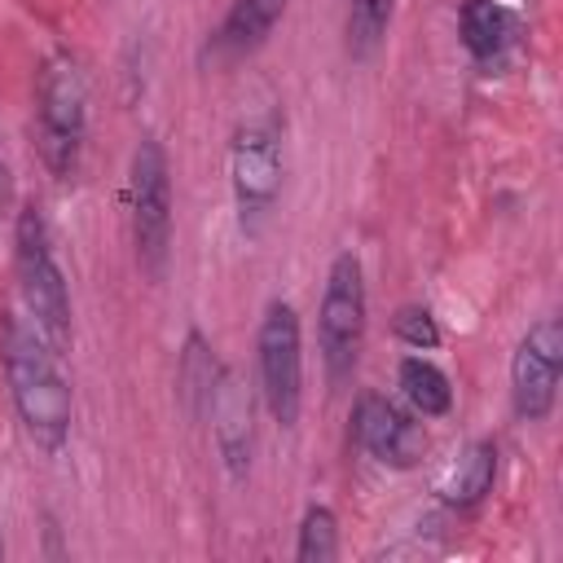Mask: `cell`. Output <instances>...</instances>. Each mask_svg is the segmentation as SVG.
<instances>
[{
    "label": "cell",
    "mask_w": 563,
    "mask_h": 563,
    "mask_svg": "<svg viewBox=\"0 0 563 563\" xmlns=\"http://www.w3.org/2000/svg\"><path fill=\"white\" fill-rule=\"evenodd\" d=\"M286 180V141H282V119L277 114H255L233 128L229 141V189H233V211L238 229L246 242L264 238L277 198Z\"/></svg>",
    "instance_id": "cell-4"
},
{
    "label": "cell",
    "mask_w": 563,
    "mask_h": 563,
    "mask_svg": "<svg viewBox=\"0 0 563 563\" xmlns=\"http://www.w3.org/2000/svg\"><path fill=\"white\" fill-rule=\"evenodd\" d=\"M128 224H132V251L145 277H163L172 255V158L167 145L145 132L132 145L128 163Z\"/></svg>",
    "instance_id": "cell-5"
},
{
    "label": "cell",
    "mask_w": 563,
    "mask_h": 563,
    "mask_svg": "<svg viewBox=\"0 0 563 563\" xmlns=\"http://www.w3.org/2000/svg\"><path fill=\"white\" fill-rule=\"evenodd\" d=\"M0 559H4V532H0Z\"/></svg>",
    "instance_id": "cell-20"
},
{
    "label": "cell",
    "mask_w": 563,
    "mask_h": 563,
    "mask_svg": "<svg viewBox=\"0 0 563 563\" xmlns=\"http://www.w3.org/2000/svg\"><path fill=\"white\" fill-rule=\"evenodd\" d=\"M396 387H400L405 405H409L418 418H444V413L453 409V383H449V374H444L431 356H422V352L400 356V365H396Z\"/></svg>",
    "instance_id": "cell-14"
},
{
    "label": "cell",
    "mask_w": 563,
    "mask_h": 563,
    "mask_svg": "<svg viewBox=\"0 0 563 563\" xmlns=\"http://www.w3.org/2000/svg\"><path fill=\"white\" fill-rule=\"evenodd\" d=\"M88 141V79L75 53L44 57L35 79V145L53 180H75Z\"/></svg>",
    "instance_id": "cell-3"
},
{
    "label": "cell",
    "mask_w": 563,
    "mask_h": 563,
    "mask_svg": "<svg viewBox=\"0 0 563 563\" xmlns=\"http://www.w3.org/2000/svg\"><path fill=\"white\" fill-rule=\"evenodd\" d=\"M13 277L22 295V312L44 330V339L66 352L75 339V312H70V286L53 251V233L40 202H22L13 211Z\"/></svg>",
    "instance_id": "cell-2"
},
{
    "label": "cell",
    "mask_w": 563,
    "mask_h": 563,
    "mask_svg": "<svg viewBox=\"0 0 563 563\" xmlns=\"http://www.w3.org/2000/svg\"><path fill=\"white\" fill-rule=\"evenodd\" d=\"M207 413H211V440H216V453H220L229 479H246L251 457H255V405H251L246 383L229 365L220 369V378L211 387Z\"/></svg>",
    "instance_id": "cell-10"
},
{
    "label": "cell",
    "mask_w": 563,
    "mask_h": 563,
    "mask_svg": "<svg viewBox=\"0 0 563 563\" xmlns=\"http://www.w3.org/2000/svg\"><path fill=\"white\" fill-rule=\"evenodd\" d=\"M57 356L62 352L44 339V330L26 312L0 317V365H4L9 400L26 440L44 453H62L75 427V396Z\"/></svg>",
    "instance_id": "cell-1"
},
{
    "label": "cell",
    "mask_w": 563,
    "mask_h": 563,
    "mask_svg": "<svg viewBox=\"0 0 563 563\" xmlns=\"http://www.w3.org/2000/svg\"><path fill=\"white\" fill-rule=\"evenodd\" d=\"M369 325V295H365V268L352 251H339L325 268L321 308H317V352L325 365V383L343 387L361 361Z\"/></svg>",
    "instance_id": "cell-6"
},
{
    "label": "cell",
    "mask_w": 563,
    "mask_h": 563,
    "mask_svg": "<svg viewBox=\"0 0 563 563\" xmlns=\"http://www.w3.org/2000/svg\"><path fill=\"white\" fill-rule=\"evenodd\" d=\"M290 0H229L220 26L211 31V57L216 62H242L268 44L277 22L286 18Z\"/></svg>",
    "instance_id": "cell-11"
},
{
    "label": "cell",
    "mask_w": 563,
    "mask_h": 563,
    "mask_svg": "<svg viewBox=\"0 0 563 563\" xmlns=\"http://www.w3.org/2000/svg\"><path fill=\"white\" fill-rule=\"evenodd\" d=\"M497 484V440H475L466 444V453L449 466V475L440 479V501L449 510H475Z\"/></svg>",
    "instance_id": "cell-13"
},
{
    "label": "cell",
    "mask_w": 563,
    "mask_h": 563,
    "mask_svg": "<svg viewBox=\"0 0 563 563\" xmlns=\"http://www.w3.org/2000/svg\"><path fill=\"white\" fill-rule=\"evenodd\" d=\"M220 361H216V347L189 330L185 334V352H180V396L189 405V413H207V400H211V387L220 378Z\"/></svg>",
    "instance_id": "cell-16"
},
{
    "label": "cell",
    "mask_w": 563,
    "mask_h": 563,
    "mask_svg": "<svg viewBox=\"0 0 563 563\" xmlns=\"http://www.w3.org/2000/svg\"><path fill=\"white\" fill-rule=\"evenodd\" d=\"M352 440L361 453H369L378 466L409 471L427 453V431L413 409H400L383 391H361L352 405Z\"/></svg>",
    "instance_id": "cell-9"
},
{
    "label": "cell",
    "mask_w": 563,
    "mask_h": 563,
    "mask_svg": "<svg viewBox=\"0 0 563 563\" xmlns=\"http://www.w3.org/2000/svg\"><path fill=\"white\" fill-rule=\"evenodd\" d=\"M515 35H519V22L506 4H497V0H462L457 4V40L475 66H484V70L501 66L506 53L515 48Z\"/></svg>",
    "instance_id": "cell-12"
},
{
    "label": "cell",
    "mask_w": 563,
    "mask_h": 563,
    "mask_svg": "<svg viewBox=\"0 0 563 563\" xmlns=\"http://www.w3.org/2000/svg\"><path fill=\"white\" fill-rule=\"evenodd\" d=\"M391 334L405 343V347H413V352H435L440 347V325H435V317H431V308H422V303H405V308H396V317H391Z\"/></svg>",
    "instance_id": "cell-18"
},
{
    "label": "cell",
    "mask_w": 563,
    "mask_h": 563,
    "mask_svg": "<svg viewBox=\"0 0 563 563\" xmlns=\"http://www.w3.org/2000/svg\"><path fill=\"white\" fill-rule=\"evenodd\" d=\"M295 559L299 563H334L339 559V515L321 501H312L295 532Z\"/></svg>",
    "instance_id": "cell-17"
},
{
    "label": "cell",
    "mask_w": 563,
    "mask_h": 563,
    "mask_svg": "<svg viewBox=\"0 0 563 563\" xmlns=\"http://www.w3.org/2000/svg\"><path fill=\"white\" fill-rule=\"evenodd\" d=\"M9 207H13V172H9V158L0 150V216H9Z\"/></svg>",
    "instance_id": "cell-19"
},
{
    "label": "cell",
    "mask_w": 563,
    "mask_h": 563,
    "mask_svg": "<svg viewBox=\"0 0 563 563\" xmlns=\"http://www.w3.org/2000/svg\"><path fill=\"white\" fill-rule=\"evenodd\" d=\"M563 378V321L537 317L510 352V409L519 422H545Z\"/></svg>",
    "instance_id": "cell-8"
},
{
    "label": "cell",
    "mask_w": 563,
    "mask_h": 563,
    "mask_svg": "<svg viewBox=\"0 0 563 563\" xmlns=\"http://www.w3.org/2000/svg\"><path fill=\"white\" fill-rule=\"evenodd\" d=\"M396 18V0H352L343 22V48L352 62H369Z\"/></svg>",
    "instance_id": "cell-15"
},
{
    "label": "cell",
    "mask_w": 563,
    "mask_h": 563,
    "mask_svg": "<svg viewBox=\"0 0 563 563\" xmlns=\"http://www.w3.org/2000/svg\"><path fill=\"white\" fill-rule=\"evenodd\" d=\"M255 374H260V396H264L268 418L282 431H295L303 413V325H299L295 303L286 299H273L260 312Z\"/></svg>",
    "instance_id": "cell-7"
}]
</instances>
